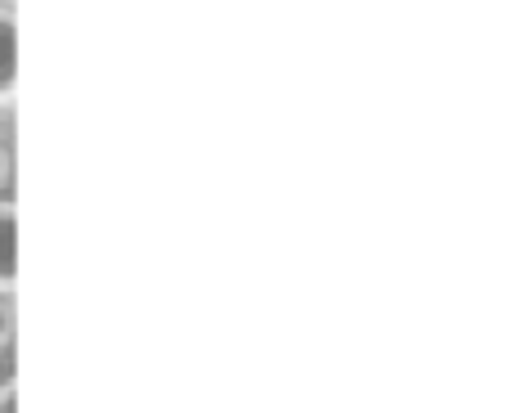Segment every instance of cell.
<instances>
[{
	"mask_svg": "<svg viewBox=\"0 0 512 413\" xmlns=\"http://www.w3.org/2000/svg\"><path fill=\"white\" fill-rule=\"evenodd\" d=\"M14 81H18V23L14 14L0 9V99L14 95Z\"/></svg>",
	"mask_w": 512,
	"mask_h": 413,
	"instance_id": "cell-2",
	"label": "cell"
},
{
	"mask_svg": "<svg viewBox=\"0 0 512 413\" xmlns=\"http://www.w3.org/2000/svg\"><path fill=\"white\" fill-rule=\"evenodd\" d=\"M18 279V211L0 203V288H14Z\"/></svg>",
	"mask_w": 512,
	"mask_h": 413,
	"instance_id": "cell-1",
	"label": "cell"
},
{
	"mask_svg": "<svg viewBox=\"0 0 512 413\" xmlns=\"http://www.w3.org/2000/svg\"><path fill=\"white\" fill-rule=\"evenodd\" d=\"M0 176H5V158H0Z\"/></svg>",
	"mask_w": 512,
	"mask_h": 413,
	"instance_id": "cell-5",
	"label": "cell"
},
{
	"mask_svg": "<svg viewBox=\"0 0 512 413\" xmlns=\"http://www.w3.org/2000/svg\"><path fill=\"white\" fill-rule=\"evenodd\" d=\"M0 413H18V387H14V382H5V387H0Z\"/></svg>",
	"mask_w": 512,
	"mask_h": 413,
	"instance_id": "cell-3",
	"label": "cell"
},
{
	"mask_svg": "<svg viewBox=\"0 0 512 413\" xmlns=\"http://www.w3.org/2000/svg\"><path fill=\"white\" fill-rule=\"evenodd\" d=\"M5 337H9V310L0 306V342H5Z\"/></svg>",
	"mask_w": 512,
	"mask_h": 413,
	"instance_id": "cell-4",
	"label": "cell"
}]
</instances>
